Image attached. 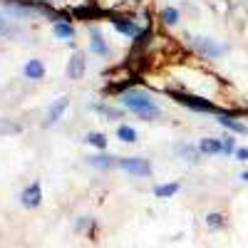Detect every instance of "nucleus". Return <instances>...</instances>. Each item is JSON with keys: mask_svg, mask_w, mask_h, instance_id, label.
<instances>
[{"mask_svg": "<svg viewBox=\"0 0 248 248\" xmlns=\"http://www.w3.org/2000/svg\"><path fill=\"white\" fill-rule=\"evenodd\" d=\"M122 105L127 107V109H132V112H137L141 119H156L159 114H161V109L154 105V102L147 97V94H139V92H127L122 97Z\"/></svg>", "mask_w": 248, "mask_h": 248, "instance_id": "f257e3e1", "label": "nucleus"}, {"mask_svg": "<svg viewBox=\"0 0 248 248\" xmlns=\"http://www.w3.org/2000/svg\"><path fill=\"white\" fill-rule=\"evenodd\" d=\"M236 156H238L241 161H248V149H236Z\"/></svg>", "mask_w": 248, "mask_h": 248, "instance_id": "b1692460", "label": "nucleus"}, {"mask_svg": "<svg viewBox=\"0 0 248 248\" xmlns=\"http://www.w3.org/2000/svg\"><path fill=\"white\" fill-rule=\"evenodd\" d=\"M52 32H55L57 37H62V40H70V37L75 35V28H72L70 23H57V25L52 28Z\"/></svg>", "mask_w": 248, "mask_h": 248, "instance_id": "2eb2a0df", "label": "nucleus"}, {"mask_svg": "<svg viewBox=\"0 0 248 248\" xmlns=\"http://www.w3.org/2000/svg\"><path fill=\"white\" fill-rule=\"evenodd\" d=\"M20 203H23L25 209H37V206L43 203V189H40V181H32L28 189L20 194Z\"/></svg>", "mask_w": 248, "mask_h": 248, "instance_id": "20e7f679", "label": "nucleus"}, {"mask_svg": "<svg viewBox=\"0 0 248 248\" xmlns=\"http://www.w3.org/2000/svg\"><path fill=\"white\" fill-rule=\"evenodd\" d=\"M85 55L82 52H75L72 57H70V62H67V77L70 79H82L85 77Z\"/></svg>", "mask_w": 248, "mask_h": 248, "instance_id": "39448f33", "label": "nucleus"}, {"mask_svg": "<svg viewBox=\"0 0 248 248\" xmlns=\"http://www.w3.org/2000/svg\"><path fill=\"white\" fill-rule=\"evenodd\" d=\"M199 152L201 149H194V147H189V144H179V154L184 159H189V161H196L199 159Z\"/></svg>", "mask_w": 248, "mask_h": 248, "instance_id": "f3484780", "label": "nucleus"}, {"mask_svg": "<svg viewBox=\"0 0 248 248\" xmlns=\"http://www.w3.org/2000/svg\"><path fill=\"white\" fill-rule=\"evenodd\" d=\"M85 141L92 144V147H97V149H107V137L99 134V132H90V134L85 137Z\"/></svg>", "mask_w": 248, "mask_h": 248, "instance_id": "4468645a", "label": "nucleus"}, {"mask_svg": "<svg viewBox=\"0 0 248 248\" xmlns=\"http://www.w3.org/2000/svg\"><path fill=\"white\" fill-rule=\"evenodd\" d=\"M112 23H114V28L122 32V35H129V37H137L141 30L137 28V23H134V20H129V17H114L112 20Z\"/></svg>", "mask_w": 248, "mask_h": 248, "instance_id": "6e6552de", "label": "nucleus"}, {"mask_svg": "<svg viewBox=\"0 0 248 248\" xmlns=\"http://www.w3.org/2000/svg\"><path fill=\"white\" fill-rule=\"evenodd\" d=\"M117 137H119L122 141H137V132H134L132 127H127V124H122V127L117 129Z\"/></svg>", "mask_w": 248, "mask_h": 248, "instance_id": "a211bd4d", "label": "nucleus"}, {"mask_svg": "<svg viewBox=\"0 0 248 248\" xmlns=\"http://www.w3.org/2000/svg\"><path fill=\"white\" fill-rule=\"evenodd\" d=\"M10 35H15V28L10 25V20L0 13V37H10Z\"/></svg>", "mask_w": 248, "mask_h": 248, "instance_id": "6ab92c4d", "label": "nucleus"}, {"mask_svg": "<svg viewBox=\"0 0 248 248\" xmlns=\"http://www.w3.org/2000/svg\"><path fill=\"white\" fill-rule=\"evenodd\" d=\"M119 169L129 171L134 176H149L152 174V164L141 156H122L119 159Z\"/></svg>", "mask_w": 248, "mask_h": 248, "instance_id": "f03ea898", "label": "nucleus"}, {"mask_svg": "<svg viewBox=\"0 0 248 248\" xmlns=\"http://www.w3.org/2000/svg\"><path fill=\"white\" fill-rule=\"evenodd\" d=\"M241 179H243V181H248V171H243V174H241Z\"/></svg>", "mask_w": 248, "mask_h": 248, "instance_id": "393cba45", "label": "nucleus"}, {"mask_svg": "<svg viewBox=\"0 0 248 248\" xmlns=\"http://www.w3.org/2000/svg\"><path fill=\"white\" fill-rule=\"evenodd\" d=\"M161 20H164L167 25H174L176 20H179V10H176V8H167V10L161 13Z\"/></svg>", "mask_w": 248, "mask_h": 248, "instance_id": "aec40b11", "label": "nucleus"}, {"mask_svg": "<svg viewBox=\"0 0 248 248\" xmlns=\"http://www.w3.org/2000/svg\"><path fill=\"white\" fill-rule=\"evenodd\" d=\"M23 72H25L28 79H43L45 77V67H43V62H40V60H30Z\"/></svg>", "mask_w": 248, "mask_h": 248, "instance_id": "9d476101", "label": "nucleus"}, {"mask_svg": "<svg viewBox=\"0 0 248 248\" xmlns=\"http://www.w3.org/2000/svg\"><path fill=\"white\" fill-rule=\"evenodd\" d=\"M226 221H223V216L221 214H209L206 216V226H209V229H221Z\"/></svg>", "mask_w": 248, "mask_h": 248, "instance_id": "412c9836", "label": "nucleus"}, {"mask_svg": "<svg viewBox=\"0 0 248 248\" xmlns=\"http://www.w3.org/2000/svg\"><path fill=\"white\" fill-rule=\"evenodd\" d=\"M199 149H201V154H223V141H218L214 137H206V139H201Z\"/></svg>", "mask_w": 248, "mask_h": 248, "instance_id": "1a4fd4ad", "label": "nucleus"}, {"mask_svg": "<svg viewBox=\"0 0 248 248\" xmlns=\"http://www.w3.org/2000/svg\"><path fill=\"white\" fill-rule=\"evenodd\" d=\"M194 40V45L206 55V57H218L221 52H223V45H216V43H211V40H206V37H191Z\"/></svg>", "mask_w": 248, "mask_h": 248, "instance_id": "0eeeda50", "label": "nucleus"}, {"mask_svg": "<svg viewBox=\"0 0 248 248\" xmlns=\"http://www.w3.org/2000/svg\"><path fill=\"white\" fill-rule=\"evenodd\" d=\"M67 105H70V99H67V97H60L57 102H52V105H50V109H47V119H45V127H52V124H57V119H60L62 114H65Z\"/></svg>", "mask_w": 248, "mask_h": 248, "instance_id": "423d86ee", "label": "nucleus"}, {"mask_svg": "<svg viewBox=\"0 0 248 248\" xmlns=\"http://www.w3.org/2000/svg\"><path fill=\"white\" fill-rule=\"evenodd\" d=\"M171 97L184 107H191L196 112H216V107L211 105L209 99H201V97H194V94H179V92H171Z\"/></svg>", "mask_w": 248, "mask_h": 248, "instance_id": "7ed1b4c3", "label": "nucleus"}, {"mask_svg": "<svg viewBox=\"0 0 248 248\" xmlns=\"http://www.w3.org/2000/svg\"><path fill=\"white\" fill-rule=\"evenodd\" d=\"M90 164H92V167H97V169H112V167H119V159L99 154V156H90Z\"/></svg>", "mask_w": 248, "mask_h": 248, "instance_id": "9b49d317", "label": "nucleus"}, {"mask_svg": "<svg viewBox=\"0 0 248 248\" xmlns=\"http://www.w3.org/2000/svg\"><path fill=\"white\" fill-rule=\"evenodd\" d=\"M218 124H221V127H226V129H231V132H236V134H246L248 132L246 124H241V122H236L231 117H218Z\"/></svg>", "mask_w": 248, "mask_h": 248, "instance_id": "f8f14e48", "label": "nucleus"}, {"mask_svg": "<svg viewBox=\"0 0 248 248\" xmlns=\"http://www.w3.org/2000/svg\"><path fill=\"white\" fill-rule=\"evenodd\" d=\"M231 152H236V141L229 137V139H223V154H231Z\"/></svg>", "mask_w": 248, "mask_h": 248, "instance_id": "4be33fe9", "label": "nucleus"}, {"mask_svg": "<svg viewBox=\"0 0 248 248\" xmlns=\"http://www.w3.org/2000/svg\"><path fill=\"white\" fill-rule=\"evenodd\" d=\"M102 114H107V117H112V119H119V112L117 109H112V107H97Z\"/></svg>", "mask_w": 248, "mask_h": 248, "instance_id": "5701e85b", "label": "nucleus"}, {"mask_svg": "<svg viewBox=\"0 0 248 248\" xmlns=\"http://www.w3.org/2000/svg\"><path fill=\"white\" fill-rule=\"evenodd\" d=\"M176 191H179V184H176V181H171V184H159L156 189H154L156 199H169V196H174Z\"/></svg>", "mask_w": 248, "mask_h": 248, "instance_id": "ddd939ff", "label": "nucleus"}, {"mask_svg": "<svg viewBox=\"0 0 248 248\" xmlns=\"http://www.w3.org/2000/svg\"><path fill=\"white\" fill-rule=\"evenodd\" d=\"M92 52H97V55H107V45H105V40H102L99 30H92Z\"/></svg>", "mask_w": 248, "mask_h": 248, "instance_id": "dca6fc26", "label": "nucleus"}]
</instances>
